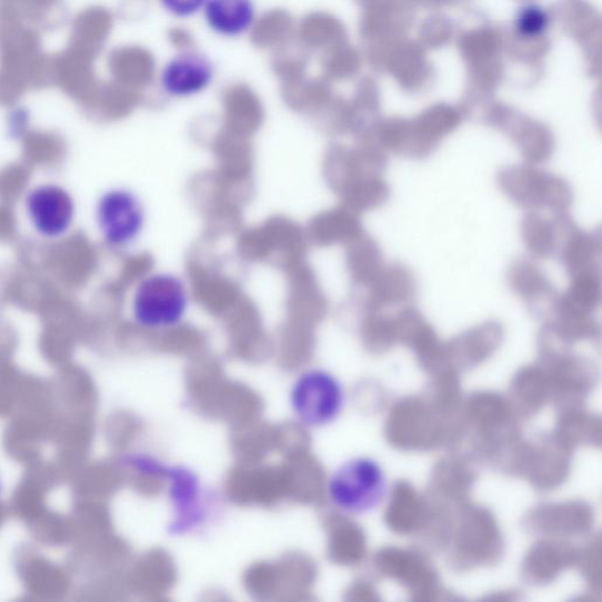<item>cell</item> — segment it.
<instances>
[{"label": "cell", "mask_w": 602, "mask_h": 602, "mask_svg": "<svg viewBox=\"0 0 602 602\" xmlns=\"http://www.w3.org/2000/svg\"><path fill=\"white\" fill-rule=\"evenodd\" d=\"M192 303V290L187 278L170 270H151L136 280L128 311L138 330L169 333L187 323Z\"/></svg>", "instance_id": "cell-1"}, {"label": "cell", "mask_w": 602, "mask_h": 602, "mask_svg": "<svg viewBox=\"0 0 602 602\" xmlns=\"http://www.w3.org/2000/svg\"><path fill=\"white\" fill-rule=\"evenodd\" d=\"M149 222L144 200L133 189L116 185L100 193L93 208V224L102 243L127 252L143 239Z\"/></svg>", "instance_id": "cell-2"}, {"label": "cell", "mask_w": 602, "mask_h": 602, "mask_svg": "<svg viewBox=\"0 0 602 602\" xmlns=\"http://www.w3.org/2000/svg\"><path fill=\"white\" fill-rule=\"evenodd\" d=\"M347 394L341 381L323 368H308L293 379L289 391L292 415L301 427H330L343 413Z\"/></svg>", "instance_id": "cell-3"}, {"label": "cell", "mask_w": 602, "mask_h": 602, "mask_svg": "<svg viewBox=\"0 0 602 602\" xmlns=\"http://www.w3.org/2000/svg\"><path fill=\"white\" fill-rule=\"evenodd\" d=\"M167 486L172 536H189L207 528L213 515V499L202 478L184 465L165 464L159 479Z\"/></svg>", "instance_id": "cell-4"}, {"label": "cell", "mask_w": 602, "mask_h": 602, "mask_svg": "<svg viewBox=\"0 0 602 602\" xmlns=\"http://www.w3.org/2000/svg\"><path fill=\"white\" fill-rule=\"evenodd\" d=\"M388 481L375 460L353 458L337 468L328 479L327 495L334 509L349 515H363L377 509L387 495Z\"/></svg>", "instance_id": "cell-5"}, {"label": "cell", "mask_w": 602, "mask_h": 602, "mask_svg": "<svg viewBox=\"0 0 602 602\" xmlns=\"http://www.w3.org/2000/svg\"><path fill=\"white\" fill-rule=\"evenodd\" d=\"M498 183L511 202L529 212L548 210L564 215L572 204V190L565 180L535 165L506 168L499 173Z\"/></svg>", "instance_id": "cell-6"}, {"label": "cell", "mask_w": 602, "mask_h": 602, "mask_svg": "<svg viewBox=\"0 0 602 602\" xmlns=\"http://www.w3.org/2000/svg\"><path fill=\"white\" fill-rule=\"evenodd\" d=\"M23 213L31 231L47 242H58L74 229L78 203L63 184L42 182L31 187L23 197Z\"/></svg>", "instance_id": "cell-7"}, {"label": "cell", "mask_w": 602, "mask_h": 602, "mask_svg": "<svg viewBox=\"0 0 602 602\" xmlns=\"http://www.w3.org/2000/svg\"><path fill=\"white\" fill-rule=\"evenodd\" d=\"M214 67L203 53L185 51L172 57L159 78V87L170 98L189 99L203 93L213 82Z\"/></svg>", "instance_id": "cell-8"}, {"label": "cell", "mask_w": 602, "mask_h": 602, "mask_svg": "<svg viewBox=\"0 0 602 602\" xmlns=\"http://www.w3.org/2000/svg\"><path fill=\"white\" fill-rule=\"evenodd\" d=\"M573 225L568 214L548 218L529 212L521 227L525 248L533 258L546 259L559 251L565 234Z\"/></svg>", "instance_id": "cell-9"}, {"label": "cell", "mask_w": 602, "mask_h": 602, "mask_svg": "<svg viewBox=\"0 0 602 602\" xmlns=\"http://www.w3.org/2000/svg\"><path fill=\"white\" fill-rule=\"evenodd\" d=\"M372 282L373 311L410 307L417 293L415 279L403 265H384Z\"/></svg>", "instance_id": "cell-10"}, {"label": "cell", "mask_w": 602, "mask_h": 602, "mask_svg": "<svg viewBox=\"0 0 602 602\" xmlns=\"http://www.w3.org/2000/svg\"><path fill=\"white\" fill-rule=\"evenodd\" d=\"M203 11L208 27L227 38L250 31L257 14L253 0H208Z\"/></svg>", "instance_id": "cell-11"}, {"label": "cell", "mask_w": 602, "mask_h": 602, "mask_svg": "<svg viewBox=\"0 0 602 602\" xmlns=\"http://www.w3.org/2000/svg\"><path fill=\"white\" fill-rule=\"evenodd\" d=\"M509 284L512 291L530 308L543 304L552 307L554 289L546 274L530 259H519L509 271Z\"/></svg>", "instance_id": "cell-12"}, {"label": "cell", "mask_w": 602, "mask_h": 602, "mask_svg": "<svg viewBox=\"0 0 602 602\" xmlns=\"http://www.w3.org/2000/svg\"><path fill=\"white\" fill-rule=\"evenodd\" d=\"M559 251L564 267L572 275L599 271L601 242L600 238L593 233L579 231L572 227L565 234Z\"/></svg>", "instance_id": "cell-13"}, {"label": "cell", "mask_w": 602, "mask_h": 602, "mask_svg": "<svg viewBox=\"0 0 602 602\" xmlns=\"http://www.w3.org/2000/svg\"><path fill=\"white\" fill-rule=\"evenodd\" d=\"M564 295L574 307L592 314L601 303V278L599 271H586L574 274L570 289Z\"/></svg>", "instance_id": "cell-14"}, {"label": "cell", "mask_w": 602, "mask_h": 602, "mask_svg": "<svg viewBox=\"0 0 602 602\" xmlns=\"http://www.w3.org/2000/svg\"><path fill=\"white\" fill-rule=\"evenodd\" d=\"M208 0H159L160 6L171 16L188 19L203 11Z\"/></svg>", "instance_id": "cell-15"}, {"label": "cell", "mask_w": 602, "mask_h": 602, "mask_svg": "<svg viewBox=\"0 0 602 602\" xmlns=\"http://www.w3.org/2000/svg\"><path fill=\"white\" fill-rule=\"evenodd\" d=\"M3 492H4V483H3L2 476H0V499H2Z\"/></svg>", "instance_id": "cell-16"}]
</instances>
